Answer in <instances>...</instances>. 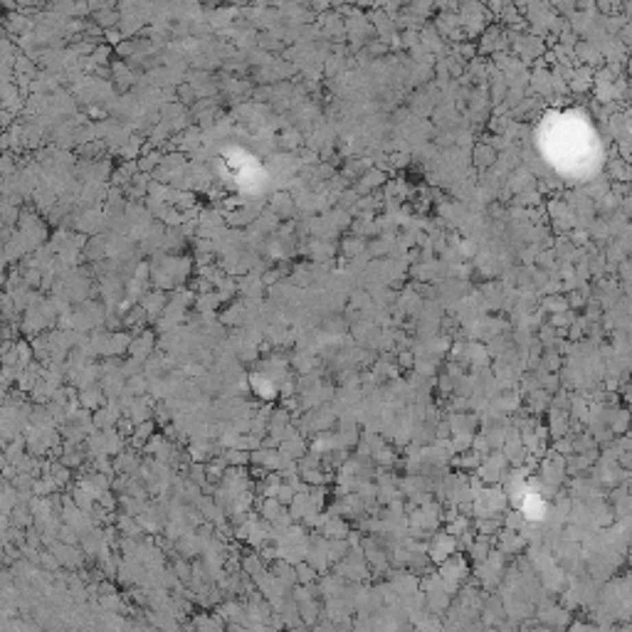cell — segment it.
Segmentation results:
<instances>
[{
  "mask_svg": "<svg viewBox=\"0 0 632 632\" xmlns=\"http://www.w3.org/2000/svg\"><path fill=\"white\" fill-rule=\"evenodd\" d=\"M472 156H474V166H479V168H487L496 161V151H494V146H489V143H477Z\"/></svg>",
  "mask_w": 632,
  "mask_h": 632,
  "instance_id": "obj_1",
  "label": "cell"
},
{
  "mask_svg": "<svg viewBox=\"0 0 632 632\" xmlns=\"http://www.w3.org/2000/svg\"><path fill=\"white\" fill-rule=\"evenodd\" d=\"M385 183V173L383 171H368L366 175H363V180L358 183L361 191H371L373 186H383Z\"/></svg>",
  "mask_w": 632,
  "mask_h": 632,
  "instance_id": "obj_2",
  "label": "cell"
}]
</instances>
